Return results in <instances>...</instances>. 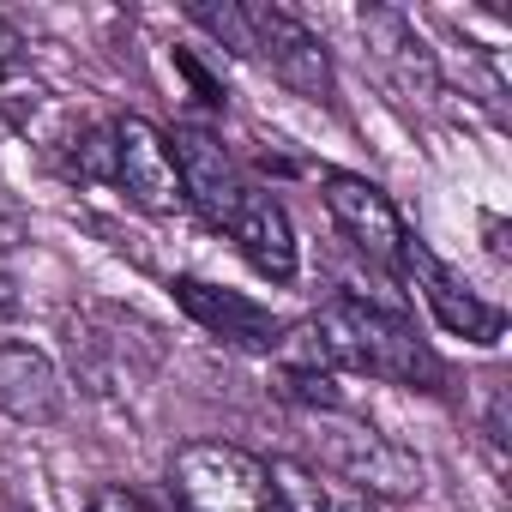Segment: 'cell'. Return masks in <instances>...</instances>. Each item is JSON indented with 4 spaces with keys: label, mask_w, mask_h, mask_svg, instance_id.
<instances>
[{
    "label": "cell",
    "mask_w": 512,
    "mask_h": 512,
    "mask_svg": "<svg viewBox=\"0 0 512 512\" xmlns=\"http://www.w3.org/2000/svg\"><path fill=\"white\" fill-rule=\"evenodd\" d=\"M284 368H308V374H368L386 386H410V392H446V362L428 350V338L368 302V296H332L320 314H308L302 326H290L284 338Z\"/></svg>",
    "instance_id": "6da1fadb"
},
{
    "label": "cell",
    "mask_w": 512,
    "mask_h": 512,
    "mask_svg": "<svg viewBox=\"0 0 512 512\" xmlns=\"http://www.w3.org/2000/svg\"><path fill=\"white\" fill-rule=\"evenodd\" d=\"M169 482L181 512H290L272 464L229 440H187L169 458Z\"/></svg>",
    "instance_id": "7a4b0ae2"
},
{
    "label": "cell",
    "mask_w": 512,
    "mask_h": 512,
    "mask_svg": "<svg viewBox=\"0 0 512 512\" xmlns=\"http://www.w3.org/2000/svg\"><path fill=\"white\" fill-rule=\"evenodd\" d=\"M314 422H320L314 446H320V464L332 470V482H350V488H362L374 500L422 494V458L404 452L398 440H386L374 422L350 416V404L344 410H314Z\"/></svg>",
    "instance_id": "3957f363"
},
{
    "label": "cell",
    "mask_w": 512,
    "mask_h": 512,
    "mask_svg": "<svg viewBox=\"0 0 512 512\" xmlns=\"http://www.w3.org/2000/svg\"><path fill=\"white\" fill-rule=\"evenodd\" d=\"M392 272L422 296V308L434 314V326H440L446 338H464V344H476V350H494V344L506 338V314H500L488 296H476L422 235H404Z\"/></svg>",
    "instance_id": "277c9868"
},
{
    "label": "cell",
    "mask_w": 512,
    "mask_h": 512,
    "mask_svg": "<svg viewBox=\"0 0 512 512\" xmlns=\"http://www.w3.org/2000/svg\"><path fill=\"white\" fill-rule=\"evenodd\" d=\"M247 61H260L278 85H290L308 103H332L338 73H332V49L272 0H247Z\"/></svg>",
    "instance_id": "5b68a950"
},
{
    "label": "cell",
    "mask_w": 512,
    "mask_h": 512,
    "mask_svg": "<svg viewBox=\"0 0 512 512\" xmlns=\"http://www.w3.org/2000/svg\"><path fill=\"white\" fill-rule=\"evenodd\" d=\"M175 308L217 344L229 350H247V356H278L284 338H290V320L272 314L266 302H253L241 290H223V284H205V278H175L169 284Z\"/></svg>",
    "instance_id": "8992f818"
},
{
    "label": "cell",
    "mask_w": 512,
    "mask_h": 512,
    "mask_svg": "<svg viewBox=\"0 0 512 512\" xmlns=\"http://www.w3.org/2000/svg\"><path fill=\"white\" fill-rule=\"evenodd\" d=\"M139 320L133 314H109V308H97V314H85V320H73V332H67V350H73V374H79V386H91V392H133L145 374H151V362H157V332L145 326L139 338H127Z\"/></svg>",
    "instance_id": "52a82bcc"
},
{
    "label": "cell",
    "mask_w": 512,
    "mask_h": 512,
    "mask_svg": "<svg viewBox=\"0 0 512 512\" xmlns=\"http://www.w3.org/2000/svg\"><path fill=\"white\" fill-rule=\"evenodd\" d=\"M169 151H175V169H181V193H187V205H193L211 229H223V223L235 217V205L253 193L247 163H241L211 127H199V121H181V127L169 133Z\"/></svg>",
    "instance_id": "ba28073f"
},
{
    "label": "cell",
    "mask_w": 512,
    "mask_h": 512,
    "mask_svg": "<svg viewBox=\"0 0 512 512\" xmlns=\"http://www.w3.org/2000/svg\"><path fill=\"white\" fill-rule=\"evenodd\" d=\"M115 193H127V205L151 211V217H175L187 211V193H181V169H175V151H169V133L145 115H121L115 121Z\"/></svg>",
    "instance_id": "9c48e42d"
},
{
    "label": "cell",
    "mask_w": 512,
    "mask_h": 512,
    "mask_svg": "<svg viewBox=\"0 0 512 512\" xmlns=\"http://www.w3.org/2000/svg\"><path fill=\"white\" fill-rule=\"evenodd\" d=\"M320 199H326V211H332V223L344 229V241L362 253V260H374V266H398V247H404V217H398V205H392V193L386 187H374L368 175H356V169H326L320 175Z\"/></svg>",
    "instance_id": "30bf717a"
},
{
    "label": "cell",
    "mask_w": 512,
    "mask_h": 512,
    "mask_svg": "<svg viewBox=\"0 0 512 512\" xmlns=\"http://www.w3.org/2000/svg\"><path fill=\"white\" fill-rule=\"evenodd\" d=\"M356 31H362L368 67H374L404 103H434V97H440V61H434V49L422 43V31H416L398 7H362V13H356Z\"/></svg>",
    "instance_id": "8fae6325"
},
{
    "label": "cell",
    "mask_w": 512,
    "mask_h": 512,
    "mask_svg": "<svg viewBox=\"0 0 512 512\" xmlns=\"http://www.w3.org/2000/svg\"><path fill=\"white\" fill-rule=\"evenodd\" d=\"M223 235L235 241V253L260 272L266 284H296L302 272V247H296V223L284 211V199H272L260 181H253V193L235 205V217L223 223Z\"/></svg>",
    "instance_id": "7c38bea8"
},
{
    "label": "cell",
    "mask_w": 512,
    "mask_h": 512,
    "mask_svg": "<svg viewBox=\"0 0 512 512\" xmlns=\"http://www.w3.org/2000/svg\"><path fill=\"white\" fill-rule=\"evenodd\" d=\"M67 410V380L61 368L31 350V344H0V416H13L25 428H49Z\"/></svg>",
    "instance_id": "4fadbf2b"
},
{
    "label": "cell",
    "mask_w": 512,
    "mask_h": 512,
    "mask_svg": "<svg viewBox=\"0 0 512 512\" xmlns=\"http://www.w3.org/2000/svg\"><path fill=\"white\" fill-rule=\"evenodd\" d=\"M67 175H79V181H115V121H91V127H79V139H73V157H67Z\"/></svg>",
    "instance_id": "5bb4252c"
},
{
    "label": "cell",
    "mask_w": 512,
    "mask_h": 512,
    "mask_svg": "<svg viewBox=\"0 0 512 512\" xmlns=\"http://www.w3.org/2000/svg\"><path fill=\"white\" fill-rule=\"evenodd\" d=\"M314 512H386V500H374V494H362V488H350V482H326V476H320Z\"/></svg>",
    "instance_id": "9a60e30c"
},
{
    "label": "cell",
    "mask_w": 512,
    "mask_h": 512,
    "mask_svg": "<svg viewBox=\"0 0 512 512\" xmlns=\"http://www.w3.org/2000/svg\"><path fill=\"white\" fill-rule=\"evenodd\" d=\"M31 235V211L7 193V187H0V247H19Z\"/></svg>",
    "instance_id": "2e32d148"
},
{
    "label": "cell",
    "mask_w": 512,
    "mask_h": 512,
    "mask_svg": "<svg viewBox=\"0 0 512 512\" xmlns=\"http://www.w3.org/2000/svg\"><path fill=\"white\" fill-rule=\"evenodd\" d=\"M85 512H151V500L133 494V488H97V494L85 500Z\"/></svg>",
    "instance_id": "e0dca14e"
},
{
    "label": "cell",
    "mask_w": 512,
    "mask_h": 512,
    "mask_svg": "<svg viewBox=\"0 0 512 512\" xmlns=\"http://www.w3.org/2000/svg\"><path fill=\"white\" fill-rule=\"evenodd\" d=\"M19 73H25V37H19L7 19H0V85L19 79Z\"/></svg>",
    "instance_id": "ac0fdd59"
},
{
    "label": "cell",
    "mask_w": 512,
    "mask_h": 512,
    "mask_svg": "<svg viewBox=\"0 0 512 512\" xmlns=\"http://www.w3.org/2000/svg\"><path fill=\"white\" fill-rule=\"evenodd\" d=\"M7 320H19V284L0 272V326H7Z\"/></svg>",
    "instance_id": "d6986e66"
}]
</instances>
